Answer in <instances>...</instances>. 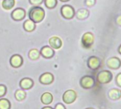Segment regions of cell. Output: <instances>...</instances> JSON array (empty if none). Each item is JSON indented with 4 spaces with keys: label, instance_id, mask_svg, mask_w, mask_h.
<instances>
[{
    "label": "cell",
    "instance_id": "cell-1",
    "mask_svg": "<svg viewBox=\"0 0 121 109\" xmlns=\"http://www.w3.org/2000/svg\"><path fill=\"white\" fill-rule=\"evenodd\" d=\"M29 17L31 20L35 23H39L41 22L45 17V12L43 8L35 6L31 8L29 12Z\"/></svg>",
    "mask_w": 121,
    "mask_h": 109
},
{
    "label": "cell",
    "instance_id": "cell-2",
    "mask_svg": "<svg viewBox=\"0 0 121 109\" xmlns=\"http://www.w3.org/2000/svg\"><path fill=\"white\" fill-rule=\"evenodd\" d=\"M112 79V74L110 71H101L97 75V81L98 83L105 84L110 83Z\"/></svg>",
    "mask_w": 121,
    "mask_h": 109
},
{
    "label": "cell",
    "instance_id": "cell-3",
    "mask_svg": "<svg viewBox=\"0 0 121 109\" xmlns=\"http://www.w3.org/2000/svg\"><path fill=\"white\" fill-rule=\"evenodd\" d=\"M82 45L85 48H90L94 42V36L91 32H86L85 33L81 39Z\"/></svg>",
    "mask_w": 121,
    "mask_h": 109
},
{
    "label": "cell",
    "instance_id": "cell-4",
    "mask_svg": "<svg viewBox=\"0 0 121 109\" xmlns=\"http://www.w3.org/2000/svg\"><path fill=\"white\" fill-rule=\"evenodd\" d=\"M80 84L82 88L85 89H89V88H92L95 86V81L93 77L91 76H85L81 78L80 81Z\"/></svg>",
    "mask_w": 121,
    "mask_h": 109
},
{
    "label": "cell",
    "instance_id": "cell-5",
    "mask_svg": "<svg viewBox=\"0 0 121 109\" xmlns=\"http://www.w3.org/2000/svg\"><path fill=\"white\" fill-rule=\"evenodd\" d=\"M60 12H61L62 16L66 19H72L75 15L74 9L69 5H64L60 9Z\"/></svg>",
    "mask_w": 121,
    "mask_h": 109
},
{
    "label": "cell",
    "instance_id": "cell-6",
    "mask_svg": "<svg viewBox=\"0 0 121 109\" xmlns=\"http://www.w3.org/2000/svg\"><path fill=\"white\" fill-rule=\"evenodd\" d=\"M76 93L73 91V90H68L66 91L63 96V100L64 101L67 103V104H70L73 103L76 99Z\"/></svg>",
    "mask_w": 121,
    "mask_h": 109
},
{
    "label": "cell",
    "instance_id": "cell-7",
    "mask_svg": "<svg viewBox=\"0 0 121 109\" xmlns=\"http://www.w3.org/2000/svg\"><path fill=\"white\" fill-rule=\"evenodd\" d=\"M101 65V61L96 57H91L88 60V66L92 70H97Z\"/></svg>",
    "mask_w": 121,
    "mask_h": 109
},
{
    "label": "cell",
    "instance_id": "cell-8",
    "mask_svg": "<svg viewBox=\"0 0 121 109\" xmlns=\"http://www.w3.org/2000/svg\"><path fill=\"white\" fill-rule=\"evenodd\" d=\"M26 15L25 10L22 8H17L14 9L12 13V17L15 21H20L22 20Z\"/></svg>",
    "mask_w": 121,
    "mask_h": 109
},
{
    "label": "cell",
    "instance_id": "cell-9",
    "mask_svg": "<svg viewBox=\"0 0 121 109\" xmlns=\"http://www.w3.org/2000/svg\"><path fill=\"white\" fill-rule=\"evenodd\" d=\"M107 66L111 69H117L121 66V61L117 57L110 58L107 61Z\"/></svg>",
    "mask_w": 121,
    "mask_h": 109
},
{
    "label": "cell",
    "instance_id": "cell-10",
    "mask_svg": "<svg viewBox=\"0 0 121 109\" xmlns=\"http://www.w3.org/2000/svg\"><path fill=\"white\" fill-rule=\"evenodd\" d=\"M48 43L52 48L58 49L62 46V41L58 36H52L49 39Z\"/></svg>",
    "mask_w": 121,
    "mask_h": 109
},
{
    "label": "cell",
    "instance_id": "cell-11",
    "mask_svg": "<svg viewBox=\"0 0 121 109\" xmlns=\"http://www.w3.org/2000/svg\"><path fill=\"white\" fill-rule=\"evenodd\" d=\"M10 64L14 68L20 67L23 64V59L20 55H19V54H15V55L11 57Z\"/></svg>",
    "mask_w": 121,
    "mask_h": 109
},
{
    "label": "cell",
    "instance_id": "cell-12",
    "mask_svg": "<svg viewBox=\"0 0 121 109\" xmlns=\"http://www.w3.org/2000/svg\"><path fill=\"white\" fill-rule=\"evenodd\" d=\"M39 81L43 84H50L53 81V76L51 73H44L40 76Z\"/></svg>",
    "mask_w": 121,
    "mask_h": 109
},
{
    "label": "cell",
    "instance_id": "cell-13",
    "mask_svg": "<svg viewBox=\"0 0 121 109\" xmlns=\"http://www.w3.org/2000/svg\"><path fill=\"white\" fill-rule=\"evenodd\" d=\"M108 97L112 100H119L121 98V90L118 88H112L108 92Z\"/></svg>",
    "mask_w": 121,
    "mask_h": 109
},
{
    "label": "cell",
    "instance_id": "cell-14",
    "mask_svg": "<svg viewBox=\"0 0 121 109\" xmlns=\"http://www.w3.org/2000/svg\"><path fill=\"white\" fill-rule=\"evenodd\" d=\"M41 54L44 58L49 59L53 56L54 51L52 48L49 46H43L41 50Z\"/></svg>",
    "mask_w": 121,
    "mask_h": 109
},
{
    "label": "cell",
    "instance_id": "cell-15",
    "mask_svg": "<svg viewBox=\"0 0 121 109\" xmlns=\"http://www.w3.org/2000/svg\"><path fill=\"white\" fill-rule=\"evenodd\" d=\"M34 85V82L31 78H24L20 81V87L23 89H29Z\"/></svg>",
    "mask_w": 121,
    "mask_h": 109
},
{
    "label": "cell",
    "instance_id": "cell-16",
    "mask_svg": "<svg viewBox=\"0 0 121 109\" xmlns=\"http://www.w3.org/2000/svg\"><path fill=\"white\" fill-rule=\"evenodd\" d=\"M36 28V24L35 22H33L31 19H27L26 21L24 22V29L26 31H32L35 29Z\"/></svg>",
    "mask_w": 121,
    "mask_h": 109
},
{
    "label": "cell",
    "instance_id": "cell-17",
    "mask_svg": "<svg viewBox=\"0 0 121 109\" xmlns=\"http://www.w3.org/2000/svg\"><path fill=\"white\" fill-rule=\"evenodd\" d=\"M41 100L43 104H46V105L50 104L53 101V96L51 95V93L46 92L43 93V95L41 96Z\"/></svg>",
    "mask_w": 121,
    "mask_h": 109
},
{
    "label": "cell",
    "instance_id": "cell-18",
    "mask_svg": "<svg viewBox=\"0 0 121 109\" xmlns=\"http://www.w3.org/2000/svg\"><path fill=\"white\" fill-rule=\"evenodd\" d=\"M89 16V12L86 9H81L76 13V17L80 20H83L88 18Z\"/></svg>",
    "mask_w": 121,
    "mask_h": 109
},
{
    "label": "cell",
    "instance_id": "cell-19",
    "mask_svg": "<svg viewBox=\"0 0 121 109\" xmlns=\"http://www.w3.org/2000/svg\"><path fill=\"white\" fill-rule=\"evenodd\" d=\"M15 4L14 0H3L2 6L4 9H11Z\"/></svg>",
    "mask_w": 121,
    "mask_h": 109
},
{
    "label": "cell",
    "instance_id": "cell-20",
    "mask_svg": "<svg viewBox=\"0 0 121 109\" xmlns=\"http://www.w3.org/2000/svg\"><path fill=\"white\" fill-rule=\"evenodd\" d=\"M40 57V52L36 48H33L29 51V57L32 60H36Z\"/></svg>",
    "mask_w": 121,
    "mask_h": 109
},
{
    "label": "cell",
    "instance_id": "cell-21",
    "mask_svg": "<svg viewBox=\"0 0 121 109\" xmlns=\"http://www.w3.org/2000/svg\"><path fill=\"white\" fill-rule=\"evenodd\" d=\"M10 106V102L7 99H0V109H9Z\"/></svg>",
    "mask_w": 121,
    "mask_h": 109
},
{
    "label": "cell",
    "instance_id": "cell-22",
    "mask_svg": "<svg viewBox=\"0 0 121 109\" xmlns=\"http://www.w3.org/2000/svg\"><path fill=\"white\" fill-rule=\"evenodd\" d=\"M26 97V93L23 90H18L15 93V98L17 100H22Z\"/></svg>",
    "mask_w": 121,
    "mask_h": 109
},
{
    "label": "cell",
    "instance_id": "cell-23",
    "mask_svg": "<svg viewBox=\"0 0 121 109\" xmlns=\"http://www.w3.org/2000/svg\"><path fill=\"white\" fill-rule=\"evenodd\" d=\"M57 4V0H45V5L48 9L54 8Z\"/></svg>",
    "mask_w": 121,
    "mask_h": 109
},
{
    "label": "cell",
    "instance_id": "cell-24",
    "mask_svg": "<svg viewBox=\"0 0 121 109\" xmlns=\"http://www.w3.org/2000/svg\"><path fill=\"white\" fill-rule=\"evenodd\" d=\"M95 0H86L85 1V4L87 7H91L95 5Z\"/></svg>",
    "mask_w": 121,
    "mask_h": 109
},
{
    "label": "cell",
    "instance_id": "cell-25",
    "mask_svg": "<svg viewBox=\"0 0 121 109\" xmlns=\"http://www.w3.org/2000/svg\"><path fill=\"white\" fill-rule=\"evenodd\" d=\"M7 91V88L4 85H0V97L3 96Z\"/></svg>",
    "mask_w": 121,
    "mask_h": 109
},
{
    "label": "cell",
    "instance_id": "cell-26",
    "mask_svg": "<svg viewBox=\"0 0 121 109\" xmlns=\"http://www.w3.org/2000/svg\"><path fill=\"white\" fill-rule=\"evenodd\" d=\"M115 81H116V84L121 88V73L118 74L116 76V78H115Z\"/></svg>",
    "mask_w": 121,
    "mask_h": 109
},
{
    "label": "cell",
    "instance_id": "cell-27",
    "mask_svg": "<svg viewBox=\"0 0 121 109\" xmlns=\"http://www.w3.org/2000/svg\"><path fill=\"white\" fill-rule=\"evenodd\" d=\"M29 2L33 5H39L43 2V0H29Z\"/></svg>",
    "mask_w": 121,
    "mask_h": 109
},
{
    "label": "cell",
    "instance_id": "cell-28",
    "mask_svg": "<svg viewBox=\"0 0 121 109\" xmlns=\"http://www.w3.org/2000/svg\"><path fill=\"white\" fill-rule=\"evenodd\" d=\"M116 23L118 26H121V15L118 16L116 19Z\"/></svg>",
    "mask_w": 121,
    "mask_h": 109
},
{
    "label": "cell",
    "instance_id": "cell-29",
    "mask_svg": "<svg viewBox=\"0 0 121 109\" xmlns=\"http://www.w3.org/2000/svg\"><path fill=\"white\" fill-rule=\"evenodd\" d=\"M55 109H66V108H65V107H64L62 104L58 103V104H57V105H56V106Z\"/></svg>",
    "mask_w": 121,
    "mask_h": 109
},
{
    "label": "cell",
    "instance_id": "cell-30",
    "mask_svg": "<svg viewBox=\"0 0 121 109\" xmlns=\"http://www.w3.org/2000/svg\"><path fill=\"white\" fill-rule=\"evenodd\" d=\"M118 52H119V53L120 54H121V45L119 46V48H118Z\"/></svg>",
    "mask_w": 121,
    "mask_h": 109
},
{
    "label": "cell",
    "instance_id": "cell-31",
    "mask_svg": "<svg viewBox=\"0 0 121 109\" xmlns=\"http://www.w3.org/2000/svg\"><path fill=\"white\" fill-rule=\"evenodd\" d=\"M42 109H53V108H51V107L46 106V107H44V108H43Z\"/></svg>",
    "mask_w": 121,
    "mask_h": 109
},
{
    "label": "cell",
    "instance_id": "cell-32",
    "mask_svg": "<svg viewBox=\"0 0 121 109\" xmlns=\"http://www.w3.org/2000/svg\"><path fill=\"white\" fill-rule=\"evenodd\" d=\"M60 1H61V2H68L69 0H60Z\"/></svg>",
    "mask_w": 121,
    "mask_h": 109
},
{
    "label": "cell",
    "instance_id": "cell-33",
    "mask_svg": "<svg viewBox=\"0 0 121 109\" xmlns=\"http://www.w3.org/2000/svg\"><path fill=\"white\" fill-rule=\"evenodd\" d=\"M86 109H94V108H86Z\"/></svg>",
    "mask_w": 121,
    "mask_h": 109
}]
</instances>
